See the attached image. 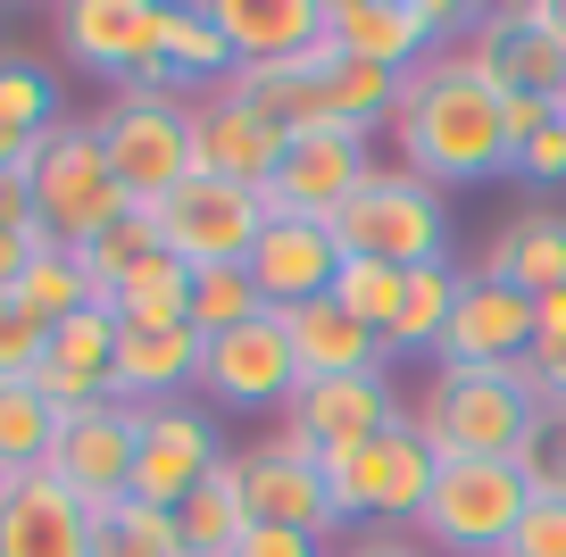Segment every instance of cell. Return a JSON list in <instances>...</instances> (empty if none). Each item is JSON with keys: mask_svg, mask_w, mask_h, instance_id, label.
<instances>
[{"mask_svg": "<svg viewBox=\"0 0 566 557\" xmlns=\"http://www.w3.org/2000/svg\"><path fill=\"white\" fill-rule=\"evenodd\" d=\"M176 533H184V557H233V549H242V533H250L242 458H226V466H217L209 483L176 507Z\"/></svg>", "mask_w": 566, "mask_h": 557, "instance_id": "4316f807", "label": "cell"}, {"mask_svg": "<svg viewBox=\"0 0 566 557\" xmlns=\"http://www.w3.org/2000/svg\"><path fill=\"white\" fill-rule=\"evenodd\" d=\"M500 108L509 101H500V84L475 67V51H467V42H442L424 67L400 75V117H391V134H400L408 175H424L433 192H442V183H492V175H509Z\"/></svg>", "mask_w": 566, "mask_h": 557, "instance_id": "6da1fadb", "label": "cell"}, {"mask_svg": "<svg viewBox=\"0 0 566 557\" xmlns=\"http://www.w3.org/2000/svg\"><path fill=\"white\" fill-rule=\"evenodd\" d=\"M408 424L424 433V450L442 466L450 458H525L542 400H533L525 366H433Z\"/></svg>", "mask_w": 566, "mask_h": 557, "instance_id": "7a4b0ae2", "label": "cell"}, {"mask_svg": "<svg viewBox=\"0 0 566 557\" xmlns=\"http://www.w3.org/2000/svg\"><path fill=\"white\" fill-rule=\"evenodd\" d=\"M525 349H533V299L467 266L459 316H450V341L433 366H525Z\"/></svg>", "mask_w": 566, "mask_h": 557, "instance_id": "ac0fdd59", "label": "cell"}, {"mask_svg": "<svg viewBox=\"0 0 566 557\" xmlns=\"http://www.w3.org/2000/svg\"><path fill=\"white\" fill-rule=\"evenodd\" d=\"M400 292H408V275L384 266V259H342V275H334V308H350L358 325H375V333H391Z\"/></svg>", "mask_w": 566, "mask_h": 557, "instance_id": "e575fe53", "label": "cell"}, {"mask_svg": "<svg viewBox=\"0 0 566 557\" xmlns=\"http://www.w3.org/2000/svg\"><path fill=\"white\" fill-rule=\"evenodd\" d=\"M467 51H475V67L500 84V101H566V34L549 25V0L483 9Z\"/></svg>", "mask_w": 566, "mask_h": 557, "instance_id": "30bf717a", "label": "cell"}, {"mask_svg": "<svg viewBox=\"0 0 566 557\" xmlns=\"http://www.w3.org/2000/svg\"><path fill=\"white\" fill-rule=\"evenodd\" d=\"M159 242L176 250L184 266H242L250 250H259L266 233V200L242 192V183H226V175H192V183H176V192L159 200Z\"/></svg>", "mask_w": 566, "mask_h": 557, "instance_id": "9c48e42d", "label": "cell"}, {"mask_svg": "<svg viewBox=\"0 0 566 557\" xmlns=\"http://www.w3.org/2000/svg\"><path fill=\"white\" fill-rule=\"evenodd\" d=\"M233 458H242L250 524H292V533H317V540L342 533L334 491H325V466H308V458L275 450V441H259V450H233Z\"/></svg>", "mask_w": 566, "mask_h": 557, "instance_id": "d6986e66", "label": "cell"}, {"mask_svg": "<svg viewBox=\"0 0 566 557\" xmlns=\"http://www.w3.org/2000/svg\"><path fill=\"white\" fill-rule=\"evenodd\" d=\"M242 67H292L325 51V0H209Z\"/></svg>", "mask_w": 566, "mask_h": 557, "instance_id": "7402d4cb", "label": "cell"}, {"mask_svg": "<svg viewBox=\"0 0 566 557\" xmlns=\"http://www.w3.org/2000/svg\"><path fill=\"white\" fill-rule=\"evenodd\" d=\"M117 325H142V333H159V325H192V266L176 259V250H159V259L142 266V275H125L117 292L101 299Z\"/></svg>", "mask_w": 566, "mask_h": 557, "instance_id": "83f0119b", "label": "cell"}, {"mask_svg": "<svg viewBox=\"0 0 566 557\" xmlns=\"http://www.w3.org/2000/svg\"><path fill=\"white\" fill-rule=\"evenodd\" d=\"M549 25H558V34H566V0H549Z\"/></svg>", "mask_w": 566, "mask_h": 557, "instance_id": "7dc6e473", "label": "cell"}, {"mask_svg": "<svg viewBox=\"0 0 566 557\" xmlns=\"http://www.w3.org/2000/svg\"><path fill=\"white\" fill-rule=\"evenodd\" d=\"M59 441V408L34 383H0V474H42Z\"/></svg>", "mask_w": 566, "mask_h": 557, "instance_id": "f1b7e54d", "label": "cell"}, {"mask_svg": "<svg viewBox=\"0 0 566 557\" xmlns=\"http://www.w3.org/2000/svg\"><path fill=\"white\" fill-rule=\"evenodd\" d=\"M200 358H209V341H200L192 325H117V366H108V400L125 408H167L184 400V391L200 383Z\"/></svg>", "mask_w": 566, "mask_h": 557, "instance_id": "ffe728a7", "label": "cell"}, {"mask_svg": "<svg viewBox=\"0 0 566 557\" xmlns=\"http://www.w3.org/2000/svg\"><path fill=\"white\" fill-rule=\"evenodd\" d=\"M159 59L176 67V84H184V92H226L233 75H242V59H233V42H226V25H217L209 0H167Z\"/></svg>", "mask_w": 566, "mask_h": 557, "instance_id": "d4e9b609", "label": "cell"}, {"mask_svg": "<svg viewBox=\"0 0 566 557\" xmlns=\"http://www.w3.org/2000/svg\"><path fill=\"white\" fill-rule=\"evenodd\" d=\"M475 275L509 283V292H525V299L566 292V217H558V209H516V217H500V225L483 233Z\"/></svg>", "mask_w": 566, "mask_h": 557, "instance_id": "603a6c76", "label": "cell"}, {"mask_svg": "<svg viewBox=\"0 0 566 557\" xmlns=\"http://www.w3.org/2000/svg\"><path fill=\"white\" fill-rule=\"evenodd\" d=\"M549 333H566V292L533 299V341H549Z\"/></svg>", "mask_w": 566, "mask_h": 557, "instance_id": "bcb514c9", "label": "cell"}, {"mask_svg": "<svg viewBox=\"0 0 566 557\" xmlns=\"http://www.w3.org/2000/svg\"><path fill=\"white\" fill-rule=\"evenodd\" d=\"M0 557H92V507L51 474H18L0 500Z\"/></svg>", "mask_w": 566, "mask_h": 557, "instance_id": "44dd1931", "label": "cell"}, {"mask_svg": "<svg viewBox=\"0 0 566 557\" xmlns=\"http://www.w3.org/2000/svg\"><path fill=\"white\" fill-rule=\"evenodd\" d=\"M334 557H433L424 540H408V533H358L350 549H334Z\"/></svg>", "mask_w": 566, "mask_h": 557, "instance_id": "f6af8a7d", "label": "cell"}, {"mask_svg": "<svg viewBox=\"0 0 566 557\" xmlns=\"http://www.w3.org/2000/svg\"><path fill=\"white\" fill-rule=\"evenodd\" d=\"M0 125H18V134H51L59 117V84L34 67V59H0Z\"/></svg>", "mask_w": 566, "mask_h": 557, "instance_id": "d590c367", "label": "cell"}, {"mask_svg": "<svg viewBox=\"0 0 566 557\" xmlns=\"http://www.w3.org/2000/svg\"><path fill=\"white\" fill-rule=\"evenodd\" d=\"M92 134H101L108 175L125 183L134 209H159L176 183H192V101H125L117 92L92 117Z\"/></svg>", "mask_w": 566, "mask_h": 557, "instance_id": "52a82bcc", "label": "cell"}, {"mask_svg": "<svg viewBox=\"0 0 566 557\" xmlns=\"http://www.w3.org/2000/svg\"><path fill=\"white\" fill-rule=\"evenodd\" d=\"M509 557H566V500H542V491H533V507H525V524H516Z\"/></svg>", "mask_w": 566, "mask_h": 557, "instance_id": "ab89813d", "label": "cell"}, {"mask_svg": "<svg viewBox=\"0 0 566 557\" xmlns=\"http://www.w3.org/2000/svg\"><path fill=\"white\" fill-rule=\"evenodd\" d=\"M375 175L367 134H292L283 167L266 175V217H308V225H334L350 209V192Z\"/></svg>", "mask_w": 566, "mask_h": 557, "instance_id": "5bb4252c", "label": "cell"}, {"mask_svg": "<svg viewBox=\"0 0 566 557\" xmlns=\"http://www.w3.org/2000/svg\"><path fill=\"white\" fill-rule=\"evenodd\" d=\"M159 34H167V0H67L59 9V42H67L75 67L108 75V84H134V75L167 67L159 59Z\"/></svg>", "mask_w": 566, "mask_h": 557, "instance_id": "4fadbf2b", "label": "cell"}, {"mask_svg": "<svg viewBox=\"0 0 566 557\" xmlns=\"http://www.w3.org/2000/svg\"><path fill=\"white\" fill-rule=\"evenodd\" d=\"M334 242H342V259H384V266H400V275L450 266V209L424 175L375 167L350 192V209L334 217Z\"/></svg>", "mask_w": 566, "mask_h": 557, "instance_id": "277c9868", "label": "cell"}, {"mask_svg": "<svg viewBox=\"0 0 566 557\" xmlns=\"http://www.w3.org/2000/svg\"><path fill=\"white\" fill-rule=\"evenodd\" d=\"M134 450H142V408L101 400V408H84V417L59 424L51 466H42V474H51L67 500H84L92 516H101V507L134 500Z\"/></svg>", "mask_w": 566, "mask_h": 557, "instance_id": "8fae6325", "label": "cell"}, {"mask_svg": "<svg viewBox=\"0 0 566 557\" xmlns=\"http://www.w3.org/2000/svg\"><path fill=\"white\" fill-rule=\"evenodd\" d=\"M42 366H59V375H75V383H92V391H108V366H117V316L92 299V308H75L67 325H51V358Z\"/></svg>", "mask_w": 566, "mask_h": 557, "instance_id": "1f68e13d", "label": "cell"}, {"mask_svg": "<svg viewBox=\"0 0 566 557\" xmlns=\"http://www.w3.org/2000/svg\"><path fill=\"white\" fill-rule=\"evenodd\" d=\"M226 433H217L209 408L192 400H167V408H142V450H134V500L167 507L176 516L184 500H192L200 483H209L217 466H226Z\"/></svg>", "mask_w": 566, "mask_h": 557, "instance_id": "7c38bea8", "label": "cell"}, {"mask_svg": "<svg viewBox=\"0 0 566 557\" xmlns=\"http://www.w3.org/2000/svg\"><path fill=\"white\" fill-rule=\"evenodd\" d=\"M250 316H266L259 283H250V266H200L192 275V333L200 341H217V333L250 325Z\"/></svg>", "mask_w": 566, "mask_h": 557, "instance_id": "836d02e7", "label": "cell"}, {"mask_svg": "<svg viewBox=\"0 0 566 557\" xmlns=\"http://www.w3.org/2000/svg\"><path fill=\"white\" fill-rule=\"evenodd\" d=\"M159 217H150V209H125L117 217V225H108L101 233V242H84V250H75V259H84V275H92V292H117V283L125 275H142V266H150V259H159Z\"/></svg>", "mask_w": 566, "mask_h": 557, "instance_id": "4dcf8cb0", "label": "cell"}, {"mask_svg": "<svg viewBox=\"0 0 566 557\" xmlns=\"http://www.w3.org/2000/svg\"><path fill=\"white\" fill-rule=\"evenodd\" d=\"M509 175H516V183H566V108H558V117H549L542 134H533L525 150L509 158Z\"/></svg>", "mask_w": 566, "mask_h": 557, "instance_id": "f35d334b", "label": "cell"}, {"mask_svg": "<svg viewBox=\"0 0 566 557\" xmlns=\"http://www.w3.org/2000/svg\"><path fill=\"white\" fill-rule=\"evenodd\" d=\"M200 391L217 408H292L301 391V366H292V341H283V316H250V325L217 333L209 358H200Z\"/></svg>", "mask_w": 566, "mask_h": 557, "instance_id": "2e32d148", "label": "cell"}, {"mask_svg": "<svg viewBox=\"0 0 566 557\" xmlns=\"http://www.w3.org/2000/svg\"><path fill=\"white\" fill-rule=\"evenodd\" d=\"M442 458L424 450L417 424H391L384 441H367L358 458L325 466V491H334V516L342 524H367V533H400V524L424 516V491H433Z\"/></svg>", "mask_w": 566, "mask_h": 557, "instance_id": "ba28073f", "label": "cell"}, {"mask_svg": "<svg viewBox=\"0 0 566 557\" xmlns=\"http://www.w3.org/2000/svg\"><path fill=\"white\" fill-rule=\"evenodd\" d=\"M516 466H525V483L542 491V500H566V408H542V424H533Z\"/></svg>", "mask_w": 566, "mask_h": 557, "instance_id": "74e56055", "label": "cell"}, {"mask_svg": "<svg viewBox=\"0 0 566 557\" xmlns=\"http://www.w3.org/2000/svg\"><path fill=\"white\" fill-rule=\"evenodd\" d=\"M42 358H51V325L18 299H0V383H34Z\"/></svg>", "mask_w": 566, "mask_h": 557, "instance_id": "8d00e7d4", "label": "cell"}, {"mask_svg": "<svg viewBox=\"0 0 566 557\" xmlns=\"http://www.w3.org/2000/svg\"><path fill=\"white\" fill-rule=\"evenodd\" d=\"M92 275H84V259L75 250H42L34 266H25V283H18V308H34L42 325H67L75 308H92Z\"/></svg>", "mask_w": 566, "mask_h": 557, "instance_id": "d6a6232c", "label": "cell"}, {"mask_svg": "<svg viewBox=\"0 0 566 557\" xmlns=\"http://www.w3.org/2000/svg\"><path fill=\"white\" fill-rule=\"evenodd\" d=\"M391 424H408V408H400V391H391V366H375V375H325V383H301L266 441L292 450V458H308V466H342V458H358L367 441H384Z\"/></svg>", "mask_w": 566, "mask_h": 557, "instance_id": "5b68a950", "label": "cell"}, {"mask_svg": "<svg viewBox=\"0 0 566 557\" xmlns=\"http://www.w3.org/2000/svg\"><path fill=\"white\" fill-rule=\"evenodd\" d=\"M525 507H533V483L516 458H450L424 491L417 540L433 557H509Z\"/></svg>", "mask_w": 566, "mask_h": 557, "instance_id": "3957f363", "label": "cell"}, {"mask_svg": "<svg viewBox=\"0 0 566 557\" xmlns=\"http://www.w3.org/2000/svg\"><path fill=\"white\" fill-rule=\"evenodd\" d=\"M92 557H184V533L167 507L150 500H117L92 516Z\"/></svg>", "mask_w": 566, "mask_h": 557, "instance_id": "f546056e", "label": "cell"}, {"mask_svg": "<svg viewBox=\"0 0 566 557\" xmlns=\"http://www.w3.org/2000/svg\"><path fill=\"white\" fill-rule=\"evenodd\" d=\"M283 341H292L301 383H325V375H375V366H391V358H384V333L358 325V316L334 308V299L283 308Z\"/></svg>", "mask_w": 566, "mask_h": 557, "instance_id": "cb8c5ba5", "label": "cell"}, {"mask_svg": "<svg viewBox=\"0 0 566 557\" xmlns=\"http://www.w3.org/2000/svg\"><path fill=\"white\" fill-rule=\"evenodd\" d=\"M283 150H292V125H275L233 84L192 101V175H226L242 192H266V175L283 167Z\"/></svg>", "mask_w": 566, "mask_h": 557, "instance_id": "9a60e30c", "label": "cell"}, {"mask_svg": "<svg viewBox=\"0 0 566 557\" xmlns=\"http://www.w3.org/2000/svg\"><path fill=\"white\" fill-rule=\"evenodd\" d=\"M34 158H42V134H18V125H0V183H9V175H34Z\"/></svg>", "mask_w": 566, "mask_h": 557, "instance_id": "ee69618b", "label": "cell"}, {"mask_svg": "<svg viewBox=\"0 0 566 557\" xmlns=\"http://www.w3.org/2000/svg\"><path fill=\"white\" fill-rule=\"evenodd\" d=\"M250 283H259L266 308H308V299H334V275H342V242L334 225H308V217H266L259 250H250Z\"/></svg>", "mask_w": 566, "mask_h": 557, "instance_id": "e0dca14e", "label": "cell"}, {"mask_svg": "<svg viewBox=\"0 0 566 557\" xmlns=\"http://www.w3.org/2000/svg\"><path fill=\"white\" fill-rule=\"evenodd\" d=\"M25 183H34V217H42V233H51L59 250L101 242V233L134 209V200H125V183L108 175V150H101V134H92V125H51Z\"/></svg>", "mask_w": 566, "mask_h": 557, "instance_id": "8992f818", "label": "cell"}, {"mask_svg": "<svg viewBox=\"0 0 566 557\" xmlns=\"http://www.w3.org/2000/svg\"><path fill=\"white\" fill-rule=\"evenodd\" d=\"M525 383L542 408H566V333H549V341L525 349Z\"/></svg>", "mask_w": 566, "mask_h": 557, "instance_id": "60d3db41", "label": "cell"}, {"mask_svg": "<svg viewBox=\"0 0 566 557\" xmlns=\"http://www.w3.org/2000/svg\"><path fill=\"white\" fill-rule=\"evenodd\" d=\"M459 283H467V266H417L400 292V316L384 333V358H442L450 316H459Z\"/></svg>", "mask_w": 566, "mask_h": 557, "instance_id": "484cf974", "label": "cell"}, {"mask_svg": "<svg viewBox=\"0 0 566 557\" xmlns=\"http://www.w3.org/2000/svg\"><path fill=\"white\" fill-rule=\"evenodd\" d=\"M233 557H334L317 533H292V524H250Z\"/></svg>", "mask_w": 566, "mask_h": 557, "instance_id": "b9f144b4", "label": "cell"}, {"mask_svg": "<svg viewBox=\"0 0 566 557\" xmlns=\"http://www.w3.org/2000/svg\"><path fill=\"white\" fill-rule=\"evenodd\" d=\"M42 250H59L51 233H9L0 225V299H18V283H25V266L42 259Z\"/></svg>", "mask_w": 566, "mask_h": 557, "instance_id": "7bdbcfd3", "label": "cell"}]
</instances>
